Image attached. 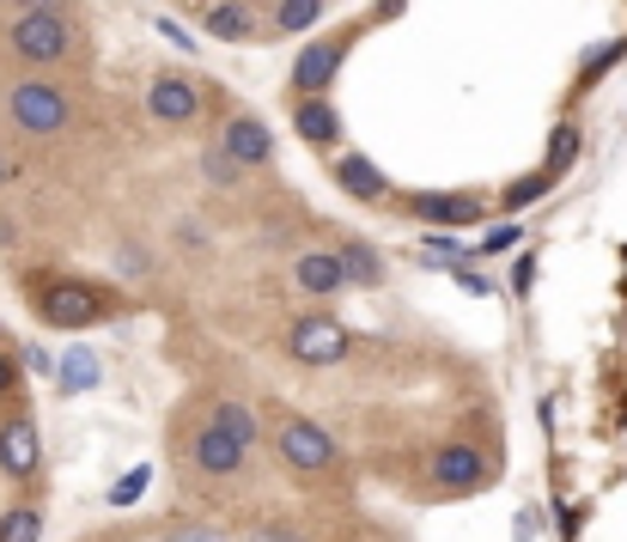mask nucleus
<instances>
[{
  "label": "nucleus",
  "instance_id": "nucleus-30",
  "mask_svg": "<svg viewBox=\"0 0 627 542\" xmlns=\"http://www.w3.org/2000/svg\"><path fill=\"white\" fill-rule=\"evenodd\" d=\"M458 287L463 292H475V299H487V292H494V280L482 275V268H470V263H458Z\"/></svg>",
  "mask_w": 627,
  "mask_h": 542
},
{
  "label": "nucleus",
  "instance_id": "nucleus-23",
  "mask_svg": "<svg viewBox=\"0 0 627 542\" xmlns=\"http://www.w3.org/2000/svg\"><path fill=\"white\" fill-rule=\"evenodd\" d=\"M201 177H208L213 189H238V184H244L250 172H244V165L232 159V153H220V146H213L208 159H201Z\"/></svg>",
  "mask_w": 627,
  "mask_h": 542
},
{
  "label": "nucleus",
  "instance_id": "nucleus-8",
  "mask_svg": "<svg viewBox=\"0 0 627 542\" xmlns=\"http://www.w3.org/2000/svg\"><path fill=\"white\" fill-rule=\"evenodd\" d=\"M348 43L353 31H336V37H311L299 49V62H293V92H329L341 74V62H348Z\"/></svg>",
  "mask_w": 627,
  "mask_h": 542
},
{
  "label": "nucleus",
  "instance_id": "nucleus-13",
  "mask_svg": "<svg viewBox=\"0 0 627 542\" xmlns=\"http://www.w3.org/2000/svg\"><path fill=\"white\" fill-rule=\"evenodd\" d=\"M336 189H341V196H353V201H366V208L391 201V177H384L366 153H336Z\"/></svg>",
  "mask_w": 627,
  "mask_h": 542
},
{
  "label": "nucleus",
  "instance_id": "nucleus-1",
  "mask_svg": "<svg viewBox=\"0 0 627 542\" xmlns=\"http://www.w3.org/2000/svg\"><path fill=\"white\" fill-rule=\"evenodd\" d=\"M7 117H13V129L25 134V141H55V134L74 129V92H67L62 80L25 74V80H13V92H7Z\"/></svg>",
  "mask_w": 627,
  "mask_h": 542
},
{
  "label": "nucleus",
  "instance_id": "nucleus-7",
  "mask_svg": "<svg viewBox=\"0 0 627 542\" xmlns=\"http://www.w3.org/2000/svg\"><path fill=\"white\" fill-rule=\"evenodd\" d=\"M201 98H208V92H201L196 80H184V74H153L146 92H141V104H146V117H153V122L184 129V122L201 117Z\"/></svg>",
  "mask_w": 627,
  "mask_h": 542
},
{
  "label": "nucleus",
  "instance_id": "nucleus-24",
  "mask_svg": "<svg viewBox=\"0 0 627 542\" xmlns=\"http://www.w3.org/2000/svg\"><path fill=\"white\" fill-rule=\"evenodd\" d=\"M549 189H554L549 172H530V177H518V184L506 189V208H530V201H542Z\"/></svg>",
  "mask_w": 627,
  "mask_h": 542
},
{
  "label": "nucleus",
  "instance_id": "nucleus-34",
  "mask_svg": "<svg viewBox=\"0 0 627 542\" xmlns=\"http://www.w3.org/2000/svg\"><path fill=\"white\" fill-rule=\"evenodd\" d=\"M530 280H536V256H518V268H512V287L530 292Z\"/></svg>",
  "mask_w": 627,
  "mask_h": 542
},
{
  "label": "nucleus",
  "instance_id": "nucleus-9",
  "mask_svg": "<svg viewBox=\"0 0 627 542\" xmlns=\"http://www.w3.org/2000/svg\"><path fill=\"white\" fill-rule=\"evenodd\" d=\"M189 463H196L201 476H220V482H232V476H244V463H250V451L238 445L232 433H220V427L201 414V427L189 433Z\"/></svg>",
  "mask_w": 627,
  "mask_h": 542
},
{
  "label": "nucleus",
  "instance_id": "nucleus-26",
  "mask_svg": "<svg viewBox=\"0 0 627 542\" xmlns=\"http://www.w3.org/2000/svg\"><path fill=\"white\" fill-rule=\"evenodd\" d=\"M146 482H153V463H134L129 476L117 482V488H110V506H134L146 494Z\"/></svg>",
  "mask_w": 627,
  "mask_h": 542
},
{
  "label": "nucleus",
  "instance_id": "nucleus-35",
  "mask_svg": "<svg viewBox=\"0 0 627 542\" xmlns=\"http://www.w3.org/2000/svg\"><path fill=\"white\" fill-rule=\"evenodd\" d=\"M25 366L37 372V378H55V360L43 354V347H25Z\"/></svg>",
  "mask_w": 627,
  "mask_h": 542
},
{
  "label": "nucleus",
  "instance_id": "nucleus-28",
  "mask_svg": "<svg viewBox=\"0 0 627 542\" xmlns=\"http://www.w3.org/2000/svg\"><path fill=\"white\" fill-rule=\"evenodd\" d=\"M244 542H305V537H299V530L287 524V518H268V524H256V530H250Z\"/></svg>",
  "mask_w": 627,
  "mask_h": 542
},
{
  "label": "nucleus",
  "instance_id": "nucleus-32",
  "mask_svg": "<svg viewBox=\"0 0 627 542\" xmlns=\"http://www.w3.org/2000/svg\"><path fill=\"white\" fill-rule=\"evenodd\" d=\"M19 13H74V0H19Z\"/></svg>",
  "mask_w": 627,
  "mask_h": 542
},
{
  "label": "nucleus",
  "instance_id": "nucleus-22",
  "mask_svg": "<svg viewBox=\"0 0 627 542\" xmlns=\"http://www.w3.org/2000/svg\"><path fill=\"white\" fill-rule=\"evenodd\" d=\"M579 146H585V141H579V129H573V122H561V129H554V141H549V165H542V172H549V177L573 172Z\"/></svg>",
  "mask_w": 627,
  "mask_h": 542
},
{
  "label": "nucleus",
  "instance_id": "nucleus-39",
  "mask_svg": "<svg viewBox=\"0 0 627 542\" xmlns=\"http://www.w3.org/2000/svg\"><path fill=\"white\" fill-rule=\"evenodd\" d=\"M0 335H7V330H0Z\"/></svg>",
  "mask_w": 627,
  "mask_h": 542
},
{
  "label": "nucleus",
  "instance_id": "nucleus-2",
  "mask_svg": "<svg viewBox=\"0 0 627 542\" xmlns=\"http://www.w3.org/2000/svg\"><path fill=\"white\" fill-rule=\"evenodd\" d=\"M7 49L31 67H55L79 55V25L74 13H13L7 19Z\"/></svg>",
  "mask_w": 627,
  "mask_h": 542
},
{
  "label": "nucleus",
  "instance_id": "nucleus-6",
  "mask_svg": "<svg viewBox=\"0 0 627 542\" xmlns=\"http://www.w3.org/2000/svg\"><path fill=\"white\" fill-rule=\"evenodd\" d=\"M427 476H432V488H444V494H475V488H487V457L475 445H463V439H451V445H439L427 457Z\"/></svg>",
  "mask_w": 627,
  "mask_h": 542
},
{
  "label": "nucleus",
  "instance_id": "nucleus-4",
  "mask_svg": "<svg viewBox=\"0 0 627 542\" xmlns=\"http://www.w3.org/2000/svg\"><path fill=\"white\" fill-rule=\"evenodd\" d=\"M287 354L299 366H341L353 354V330L329 311H305V318L287 323Z\"/></svg>",
  "mask_w": 627,
  "mask_h": 542
},
{
  "label": "nucleus",
  "instance_id": "nucleus-36",
  "mask_svg": "<svg viewBox=\"0 0 627 542\" xmlns=\"http://www.w3.org/2000/svg\"><path fill=\"white\" fill-rule=\"evenodd\" d=\"M512 542H536V512H518V524H512Z\"/></svg>",
  "mask_w": 627,
  "mask_h": 542
},
{
  "label": "nucleus",
  "instance_id": "nucleus-17",
  "mask_svg": "<svg viewBox=\"0 0 627 542\" xmlns=\"http://www.w3.org/2000/svg\"><path fill=\"white\" fill-rule=\"evenodd\" d=\"M201 25L220 43H250L256 37V7H250V0H213L208 13H201Z\"/></svg>",
  "mask_w": 627,
  "mask_h": 542
},
{
  "label": "nucleus",
  "instance_id": "nucleus-12",
  "mask_svg": "<svg viewBox=\"0 0 627 542\" xmlns=\"http://www.w3.org/2000/svg\"><path fill=\"white\" fill-rule=\"evenodd\" d=\"M220 153H232L244 172H256V165L275 159V134H268V122H262V117H232L220 129Z\"/></svg>",
  "mask_w": 627,
  "mask_h": 542
},
{
  "label": "nucleus",
  "instance_id": "nucleus-19",
  "mask_svg": "<svg viewBox=\"0 0 627 542\" xmlns=\"http://www.w3.org/2000/svg\"><path fill=\"white\" fill-rule=\"evenodd\" d=\"M336 256H341V268H348V287H384V256L372 251L366 239H348Z\"/></svg>",
  "mask_w": 627,
  "mask_h": 542
},
{
  "label": "nucleus",
  "instance_id": "nucleus-21",
  "mask_svg": "<svg viewBox=\"0 0 627 542\" xmlns=\"http://www.w3.org/2000/svg\"><path fill=\"white\" fill-rule=\"evenodd\" d=\"M0 542H43V512H37V506H13V512H0Z\"/></svg>",
  "mask_w": 627,
  "mask_h": 542
},
{
  "label": "nucleus",
  "instance_id": "nucleus-5",
  "mask_svg": "<svg viewBox=\"0 0 627 542\" xmlns=\"http://www.w3.org/2000/svg\"><path fill=\"white\" fill-rule=\"evenodd\" d=\"M37 318L50 330H92L105 318V292L92 280H50V287H37Z\"/></svg>",
  "mask_w": 627,
  "mask_h": 542
},
{
  "label": "nucleus",
  "instance_id": "nucleus-15",
  "mask_svg": "<svg viewBox=\"0 0 627 542\" xmlns=\"http://www.w3.org/2000/svg\"><path fill=\"white\" fill-rule=\"evenodd\" d=\"M408 208H415V220L439 225V232H463V225H482L487 220V208L475 196H415Z\"/></svg>",
  "mask_w": 627,
  "mask_h": 542
},
{
  "label": "nucleus",
  "instance_id": "nucleus-18",
  "mask_svg": "<svg viewBox=\"0 0 627 542\" xmlns=\"http://www.w3.org/2000/svg\"><path fill=\"white\" fill-rule=\"evenodd\" d=\"M208 421L220 427V433H232L244 451H256V445H262V421H256V409H250V402H238V397H220V402L208 409Z\"/></svg>",
  "mask_w": 627,
  "mask_h": 542
},
{
  "label": "nucleus",
  "instance_id": "nucleus-38",
  "mask_svg": "<svg viewBox=\"0 0 627 542\" xmlns=\"http://www.w3.org/2000/svg\"><path fill=\"white\" fill-rule=\"evenodd\" d=\"M19 244V232H13V220H0V251H13Z\"/></svg>",
  "mask_w": 627,
  "mask_h": 542
},
{
  "label": "nucleus",
  "instance_id": "nucleus-14",
  "mask_svg": "<svg viewBox=\"0 0 627 542\" xmlns=\"http://www.w3.org/2000/svg\"><path fill=\"white\" fill-rule=\"evenodd\" d=\"M293 287L311 292V299H336L348 287V268H341L336 251H299L293 256Z\"/></svg>",
  "mask_w": 627,
  "mask_h": 542
},
{
  "label": "nucleus",
  "instance_id": "nucleus-37",
  "mask_svg": "<svg viewBox=\"0 0 627 542\" xmlns=\"http://www.w3.org/2000/svg\"><path fill=\"white\" fill-rule=\"evenodd\" d=\"M7 184H19V159H13V153H0V189H7Z\"/></svg>",
  "mask_w": 627,
  "mask_h": 542
},
{
  "label": "nucleus",
  "instance_id": "nucleus-11",
  "mask_svg": "<svg viewBox=\"0 0 627 542\" xmlns=\"http://www.w3.org/2000/svg\"><path fill=\"white\" fill-rule=\"evenodd\" d=\"M293 129H299L305 146L317 153H336L341 146V117L329 104V92H293Z\"/></svg>",
  "mask_w": 627,
  "mask_h": 542
},
{
  "label": "nucleus",
  "instance_id": "nucleus-33",
  "mask_svg": "<svg viewBox=\"0 0 627 542\" xmlns=\"http://www.w3.org/2000/svg\"><path fill=\"white\" fill-rule=\"evenodd\" d=\"M13 384H19V360L7 354V347H0V397H7V390H13Z\"/></svg>",
  "mask_w": 627,
  "mask_h": 542
},
{
  "label": "nucleus",
  "instance_id": "nucleus-31",
  "mask_svg": "<svg viewBox=\"0 0 627 542\" xmlns=\"http://www.w3.org/2000/svg\"><path fill=\"white\" fill-rule=\"evenodd\" d=\"M158 37H170V43H177L184 55H196V37H189V31L177 25V19H158Z\"/></svg>",
  "mask_w": 627,
  "mask_h": 542
},
{
  "label": "nucleus",
  "instance_id": "nucleus-29",
  "mask_svg": "<svg viewBox=\"0 0 627 542\" xmlns=\"http://www.w3.org/2000/svg\"><path fill=\"white\" fill-rule=\"evenodd\" d=\"M165 542H226V537H220V524H170Z\"/></svg>",
  "mask_w": 627,
  "mask_h": 542
},
{
  "label": "nucleus",
  "instance_id": "nucleus-27",
  "mask_svg": "<svg viewBox=\"0 0 627 542\" xmlns=\"http://www.w3.org/2000/svg\"><path fill=\"white\" fill-rule=\"evenodd\" d=\"M427 256H432V263H463L470 251H463L451 232H439V225H432V232H427Z\"/></svg>",
  "mask_w": 627,
  "mask_h": 542
},
{
  "label": "nucleus",
  "instance_id": "nucleus-20",
  "mask_svg": "<svg viewBox=\"0 0 627 542\" xmlns=\"http://www.w3.org/2000/svg\"><path fill=\"white\" fill-rule=\"evenodd\" d=\"M317 19H323V0H280V7H275V31H280V37H299V31H311Z\"/></svg>",
  "mask_w": 627,
  "mask_h": 542
},
{
  "label": "nucleus",
  "instance_id": "nucleus-3",
  "mask_svg": "<svg viewBox=\"0 0 627 542\" xmlns=\"http://www.w3.org/2000/svg\"><path fill=\"white\" fill-rule=\"evenodd\" d=\"M275 457L287 463L293 476H329V469H341V445L329 439V427L305 421V414L275 427Z\"/></svg>",
  "mask_w": 627,
  "mask_h": 542
},
{
  "label": "nucleus",
  "instance_id": "nucleus-10",
  "mask_svg": "<svg viewBox=\"0 0 627 542\" xmlns=\"http://www.w3.org/2000/svg\"><path fill=\"white\" fill-rule=\"evenodd\" d=\"M43 469V433L31 414H13L0 421V476L7 482H31Z\"/></svg>",
  "mask_w": 627,
  "mask_h": 542
},
{
  "label": "nucleus",
  "instance_id": "nucleus-16",
  "mask_svg": "<svg viewBox=\"0 0 627 542\" xmlns=\"http://www.w3.org/2000/svg\"><path fill=\"white\" fill-rule=\"evenodd\" d=\"M98 378H105V360L92 354V347H67L62 360H55V390L62 397H86V390H98Z\"/></svg>",
  "mask_w": 627,
  "mask_h": 542
},
{
  "label": "nucleus",
  "instance_id": "nucleus-25",
  "mask_svg": "<svg viewBox=\"0 0 627 542\" xmlns=\"http://www.w3.org/2000/svg\"><path fill=\"white\" fill-rule=\"evenodd\" d=\"M518 244H524V225H518V220H499L494 232L475 244V256H506V251H518Z\"/></svg>",
  "mask_w": 627,
  "mask_h": 542
}]
</instances>
